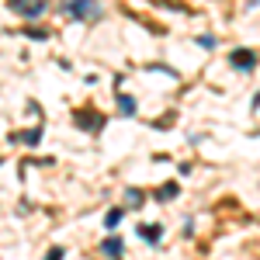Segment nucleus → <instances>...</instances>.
Instances as JSON below:
<instances>
[{"mask_svg": "<svg viewBox=\"0 0 260 260\" xmlns=\"http://www.w3.org/2000/svg\"><path fill=\"white\" fill-rule=\"evenodd\" d=\"M229 66L240 70V73H253L257 70V52L253 49H233L229 52Z\"/></svg>", "mask_w": 260, "mask_h": 260, "instance_id": "f257e3e1", "label": "nucleus"}, {"mask_svg": "<svg viewBox=\"0 0 260 260\" xmlns=\"http://www.w3.org/2000/svg\"><path fill=\"white\" fill-rule=\"evenodd\" d=\"M70 18H80V21H90V18H98L101 14V4H83V0H73V4H66L62 7Z\"/></svg>", "mask_w": 260, "mask_h": 260, "instance_id": "f03ea898", "label": "nucleus"}, {"mask_svg": "<svg viewBox=\"0 0 260 260\" xmlns=\"http://www.w3.org/2000/svg\"><path fill=\"white\" fill-rule=\"evenodd\" d=\"M73 121H77L80 128H87V132H101V128H104V115H98L94 108H87V111H77V115H73Z\"/></svg>", "mask_w": 260, "mask_h": 260, "instance_id": "7ed1b4c3", "label": "nucleus"}, {"mask_svg": "<svg viewBox=\"0 0 260 260\" xmlns=\"http://www.w3.org/2000/svg\"><path fill=\"white\" fill-rule=\"evenodd\" d=\"M11 11H14V14H21V18H39V14H45V4H42V0H35V4L14 0V4H11Z\"/></svg>", "mask_w": 260, "mask_h": 260, "instance_id": "20e7f679", "label": "nucleus"}, {"mask_svg": "<svg viewBox=\"0 0 260 260\" xmlns=\"http://www.w3.org/2000/svg\"><path fill=\"white\" fill-rule=\"evenodd\" d=\"M136 233H139L146 243H160V236H163V229L156 222H142V225H136Z\"/></svg>", "mask_w": 260, "mask_h": 260, "instance_id": "39448f33", "label": "nucleus"}, {"mask_svg": "<svg viewBox=\"0 0 260 260\" xmlns=\"http://www.w3.org/2000/svg\"><path fill=\"white\" fill-rule=\"evenodd\" d=\"M101 253L111 257V260H118L121 257V240H118V236H108V240L101 243Z\"/></svg>", "mask_w": 260, "mask_h": 260, "instance_id": "423d86ee", "label": "nucleus"}, {"mask_svg": "<svg viewBox=\"0 0 260 260\" xmlns=\"http://www.w3.org/2000/svg\"><path fill=\"white\" fill-rule=\"evenodd\" d=\"M42 139V128H31V132H24V136H14V142H24V146H35Z\"/></svg>", "mask_w": 260, "mask_h": 260, "instance_id": "0eeeda50", "label": "nucleus"}, {"mask_svg": "<svg viewBox=\"0 0 260 260\" xmlns=\"http://www.w3.org/2000/svg\"><path fill=\"white\" fill-rule=\"evenodd\" d=\"M118 111H121V115H132V111H136V101L128 98V94H121V98H118Z\"/></svg>", "mask_w": 260, "mask_h": 260, "instance_id": "6e6552de", "label": "nucleus"}, {"mask_svg": "<svg viewBox=\"0 0 260 260\" xmlns=\"http://www.w3.org/2000/svg\"><path fill=\"white\" fill-rule=\"evenodd\" d=\"M174 194H177V184H163L160 191H156V201H170Z\"/></svg>", "mask_w": 260, "mask_h": 260, "instance_id": "1a4fd4ad", "label": "nucleus"}, {"mask_svg": "<svg viewBox=\"0 0 260 260\" xmlns=\"http://www.w3.org/2000/svg\"><path fill=\"white\" fill-rule=\"evenodd\" d=\"M118 222H121V208H111V212L104 215V225H108V233H111V229H115Z\"/></svg>", "mask_w": 260, "mask_h": 260, "instance_id": "9d476101", "label": "nucleus"}, {"mask_svg": "<svg viewBox=\"0 0 260 260\" xmlns=\"http://www.w3.org/2000/svg\"><path fill=\"white\" fill-rule=\"evenodd\" d=\"M125 201L136 208V205H142V201H146V194H142V191H136V187H128V191H125Z\"/></svg>", "mask_w": 260, "mask_h": 260, "instance_id": "9b49d317", "label": "nucleus"}, {"mask_svg": "<svg viewBox=\"0 0 260 260\" xmlns=\"http://www.w3.org/2000/svg\"><path fill=\"white\" fill-rule=\"evenodd\" d=\"M24 35H31V39H39V42L49 39V31H45V28H24Z\"/></svg>", "mask_w": 260, "mask_h": 260, "instance_id": "f8f14e48", "label": "nucleus"}, {"mask_svg": "<svg viewBox=\"0 0 260 260\" xmlns=\"http://www.w3.org/2000/svg\"><path fill=\"white\" fill-rule=\"evenodd\" d=\"M62 253H66V250H62V246H56V250H49V257H45V260H62Z\"/></svg>", "mask_w": 260, "mask_h": 260, "instance_id": "ddd939ff", "label": "nucleus"}]
</instances>
